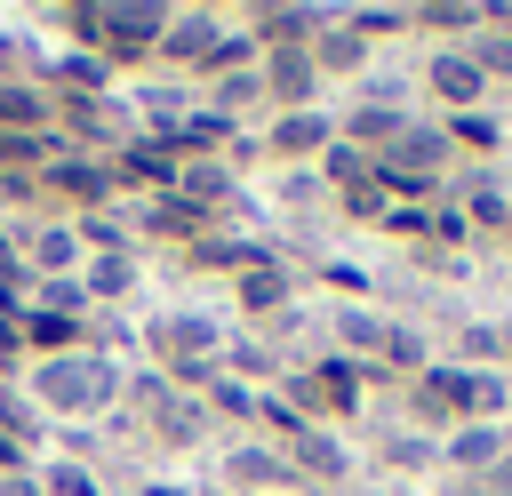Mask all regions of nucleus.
Returning <instances> with one entry per match:
<instances>
[{
  "instance_id": "nucleus-1",
  "label": "nucleus",
  "mask_w": 512,
  "mask_h": 496,
  "mask_svg": "<svg viewBox=\"0 0 512 496\" xmlns=\"http://www.w3.org/2000/svg\"><path fill=\"white\" fill-rule=\"evenodd\" d=\"M168 0H88V8H64L72 32H88V56L104 64H144L160 56V32H168Z\"/></svg>"
},
{
  "instance_id": "nucleus-2",
  "label": "nucleus",
  "mask_w": 512,
  "mask_h": 496,
  "mask_svg": "<svg viewBox=\"0 0 512 496\" xmlns=\"http://www.w3.org/2000/svg\"><path fill=\"white\" fill-rule=\"evenodd\" d=\"M448 168H456V144H448L440 120H408L400 144L376 152V184H384V200H400V208H424V200L440 192Z\"/></svg>"
},
{
  "instance_id": "nucleus-3",
  "label": "nucleus",
  "mask_w": 512,
  "mask_h": 496,
  "mask_svg": "<svg viewBox=\"0 0 512 496\" xmlns=\"http://www.w3.org/2000/svg\"><path fill=\"white\" fill-rule=\"evenodd\" d=\"M280 400H288L296 416H312V424H328V416H360V400H368V368H352V360H312V368L288 376Z\"/></svg>"
},
{
  "instance_id": "nucleus-4",
  "label": "nucleus",
  "mask_w": 512,
  "mask_h": 496,
  "mask_svg": "<svg viewBox=\"0 0 512 496\" xmlns=\"http://www.w3.org/2000/svg\"><path fill=\"white\" fill-rule=\"evenodd\" d=\"M144 352H152L160 376L208 368V360L224 352V320H208V312H160V320H144Z\"/></svg>"
},
{
  "instance_id": "nucleus-5",
  "label": "nucleus",
  "mask_w": 512,
  "mask_h": 496,
  "mask_svg": "<svg viewBox=\"0 0 512 496\" xmlns=\"http://www.w3.org/2000/svg\"><path fill=\"white\" fill-rule=\"evenodd\" d=\"M32 184H40V200H56V208H72V216H88V208H104V200L120 192V184H112V160L72 152V144H64V152H56Z\"/></svg>"
},
{
  "instance_id": "nucleus-6",
  "label": "nucleus",
  "mask_w": 512,
  "mask_h": 496,
  "mask_svg": "<svg viewBox=\"0 0 512 496\" xmlns=\"http://www.w3.org/2000/svg\"><path fill=\"white\" fill-rule=\"evenodd\" d=\"M16 264H24L32 280H80L88 248H80L72 216H32V224H16Z\"/></svg>"
},
{
  "instance_id": "nucleus-7",
  "label": "nucleus",
  "mask_w": 512,
  "mask_h": 496,
  "mask_svg": "<svg viewBox=\"0 0 512 496\" xmlns=\"http://www.w3.org/2000/svg\"><path fill=\"white\" fill-rule=\"evenodd\" d=\"M408 424L416 432H440V440L464 424V368L456 360H432L424 376H408Z\"/></svg>"
},
{
  "instance_id": "nucleus-8",
  "label": "nucleus",
  "mask_w": 512,
  "mask_h": 496,
  "mask_svg": "<svg viewBox=\"0 0 512 496\" xmlns=\"http://www.w3.org/2000/svg\"><path fill=\"white\" fill-rule=\"evenodd\" d=\"M424 96L440 104V120L448 112H488V80H480V64L464 48H432L424 56Z\"/></svg>"
},
{
  "instance_id": "nucleus-9",
  "label": "nucleus",
  "mask_w": 512,
  "mask_h": 496,
  "mask_svg": "<svg viewBox=\"0 0 512 496\" xmlns=\"http://www.w3.org/2000/svg\"><path fill=\"white\" fill-rule=\"evenodd\" d=\"M32 408L88 416V344L80 352H56V360H32Z\"/></svg>"
},
{
  "instance_id": "nucleus-10",
  "label": "nucleus",
  "mask_w": 512,
  "mask_h": 496,
  "mask_svg": "<svg viewBox=\"0 0 512 496\" xmlns=\"http://www.w3.org/2000/svg\"><path fill=\"white\" fill-rule=\"evenodd\" d=\"M216 488H224V496H272V488H296V472H288L280 448H264V440H232Z\"/></svg>"
},
{
  "instance_id": "nucleus-11",
  "label": "nucleus",
  "mask_w": 512,
  "mask_h": 496,
  "mask_svg": "<svg viewBox=\"0 0 512 496\" xmlns=\"http://www.w3.org/2000/svg\"><path fill=\"white\" fill-rule=\"evenodd\" d=\"M224 32H232V24H224L216 8H176V16H168V32H160V64L200 72V64L224 48Z\"/></svg>"
},
{
  "instance_id": "nucleus-12",
  "label": "nucleus",
  "mask_w": 512,
  "mask_h": 496,
  "mask_svg": "<svg viewBox=\"0 0 512 496\" xmlns=\"http://www.w3.org/2000/svg\"><path fill=\"white\" fill-rule=\"evenodd\" d=\"M336 144V112H272V128H264V152L272 160H288V168H304V160H320Z\"/></svg>"
},
{
  "instance_id": "nucleus-13",
  "label": "nucleus",
  "mask_w": 512,
  "mask_h": 496,
  "mask_svg": "<svg viewBox=\"0 0 512 496\" xmlns=\"http://www.w3.org/2000/svg\"><path fill=\"white\" fill-rule=\"evenodd\" d=\"M280 456H288L296 488H336V480L352 472V448H344V440H336L328 424H304V432H296V440H288Z\"/></svg>"
},
{
  "instance_id": "nucleus-14",
  "label": "nucleus",
  "mask_w": 512,
  "mask_h": 496,
  "mask_svg": "<svg viewBox=\"0 0 512 496\" xmlns=\"http://www.w3.org/2000/svg\"><path fill=\"white\" fill-rule=\"evenodd\" d=\"M256 72H264V96H272V112H312V96H320V72H312V56H304V48H264V56H256Z\"/></svg>"
},
{
  "instance_id": "nucleus-15",
  "label": "nucleus",
  "mask_w": 512,
  "mask_h": 496,
  "mask_svg": "<svg viewBox=\"0 0 512 496\" xmlns=\"http://www.w3.org/2000/svg\"><path fill=\"white\" fill-rule=\"evenodd\" d=\"M176 176H184V160H176L168 144H152V136H128V144L112 152V184H136L144 200L176 192Z\"/></svg>"
},
{
  "instance_id": "nucleus-16",
  "label": "nucleus",
  "mask_w": 512,
  "mask_h": 496,
  "mask_svg": "<svg viewBox=\"0 0 512 496\" xmlns=\"http://www.w3.org/2000/svg\"><path fill=\"white\" fill-rule=\"evenodd\" d=\"M136 232H152V240H168V248H192V240H208V232H224V224H216L200 200H184V192H160V200H144Z\"/></svg>"
},
{
  "instance_id": "nucleus-17",
  "label": "nucleus",
  "mask_w": 512,
  "mask_h": 496,
  "mask_svg": "<svg viewBox=\"0 0 512 496\" xmlns=\"http://www.w3.org/2000/svg\"><path fill=\"white\" fill-rule=\"evenodd\" d=\"M408 120H416L408 104H352V112L336 120V144H352V152H368V160H376V152H392V144H400V128H408Z\"/></svg>"
},
{
  "instance_id": "nucleus-18",
  "label": "nucleus",
  "mask_w": 512,
  "mask_h": 496,
  "mask_svg": "<svg viewBox=\"0 0 512 496\" xmlns=\"http://www.w3.org/2000/svg\"><path fill=\"white\" fill-rule=\"evenodd\" d=\"M232 304H240L248 320H288V304H296V272L272 256V264H256V272L232 280Z\"/></svg>"
},
{
  "instance_id": "nucleus-19",
  "label": "nucleus",
  "mask_w": 512,
  "mask_h": 496,
  "mask_svg": "<svg viewBox=\"0 0 512 496\" xmlns=\"http://www.w3.org/2000/svg\"><path fill=\"white\" fill-rule=\"evenodd\" d=\"M512 456V440H504V424H456L448 440H440V464L456 472V480H472V472H496Z\"/></svg>"
},
{
  "instance_id": "nucleus-20",
  "label": "nucleus",
  "mask_w": 512,
  "mask_h": 496,
  "mask_svg": "<svg viewBox=\"0 0 512 496\" xmlns=\"http://www.w3.org/2000/svg\"><path fill=\"white\" fill-rule=\"evenodd\" d=\"M304 56H312V72H320V80H360V72H368V40H360L344 16H328V24L312 32V48H304Z\"/></svg>"
},
{
  "instance_id": "nucleus-21",
  "label": "nucleus",
  "mask_w": 512,
  "mask_h": 496,
  "mask_svg": "<svg viewBox=\"0 0 512 496\" xmlns=\"http://www.w3.org/2000/svg\"><path fill=\"white\" fill-rule=\"evenodd\" d=\"M0 128H16V136H48V128H56V96H48L40 72L0 80Z\"/></svg>"
},
{
  "instance_id": "nucleus-22",
  "label": "nucleus",
  "mask_w": 512,
  "mask_h": 496,
  "mask_svg": "<svg viewBox=\"0 0 512 496\" xmlns=\"http://www.w3.org/2000/svg\"><path fill=\"white\" fill-rule=\"evenodd\" d=\"M184 264H192V272H232V280H240V272L272 264V248H264V240H240V232H208V240L184 248Z\"/></svg>"
},
{
  "instance_id": "nucleus-23",
  "label": "nucleus",
  "mask_w": 512,
  "mask_h": 496,
  "mask_svg": "<svg viewBox=\"0 0 512 496\" xmlns=\"http://www.w3.org/2000/svg\"><path fill=\"white\" fill-rule=\"evenodd\" d=\"M136 280H144V256H88V264H80V296H88V312H96V304H128Z\"/></svg>"
},
{
  "instance_id": "nucleus-24",
  "label": "nucleus",
  "mask_w": 512,
  "mask_h": 496,
  "mask_svg": "<svg viewBox=\"0 0 512 496\" xmlns=\"http://www.w3.org/2000/svg\"><path fill=\"white\" fill-rule=\"evenodd\" d=\"M176 400H184V392H176L160 368H128V384H120V416L144 424V432H160V416H168Z\"/></svg>"
},
{
  "instance_id": "nucleus-25",
  "label": "nucleus",
  "mask_w": 512,
  "mask_h": 496,
  "mask_svg": "<svg viewBox=\"0 0 512 496\" xmlns=\"http://www.w3.org/2000/svg\"><path fill=\"white\" fill-rule=\"evenodd\" d=\"M504 216H512V192L496 184V168H472V176H464V224H472V240H480V232L504 240Z\"/></svg>"
},
{
  "instance_id": "nucleus-26",
  "label": "nucleus",
  "mask_w": 512,
  "mask_h": 496,
  "mask_svg": "<svg viewBox=\"0 0 512 496\" xmlns=\"http://www.w3.org/2000/svg\"><path fill=\"white\" fill-rule=\"evenodd\" d=\"M384 336H392V320H384V312H360V304H344V312H336V344H344V360H352V368H376V360H384Z\"/></svg>"
},
{
  "instance_id": "nucleus-27",
  "label": "nucleus",
  "mask_w": 512,
  "mask_h": 496,
  "mask_svg": "<svg viewBox=\"0 0 512 496\" xmlns=\"http://www.w3.org/2000/svg\"><path fill=\"white\" fill-rule=\"evenodd\" d=\"M512 416V376L504 368H464V424H504Z\"/></svg>"
},
{
  "instance_id": "nucleus-28",
  "label": "nucleus",
  "mask_w": 512,
  "mask_h": 496,
  "mask_svg": "<svg viewBox=\"0 0 512 496\" xmlns=\"http://www.w3.org/2000/svg\"><path fill=\"white\" fill-rule=\"evenodd\" d=\"M72 232H80V248H88V256H136V224H128V216H112V208L72 216Z\"/></svg>"
},
{
  "instance_id": "nucleus-29",
  "label": "nucleus",
  "mask_w": 512,
  "mask_h": 496,
  "mask_svg": "<svg viewBox=\"0 0 512 496\" xmlns=\"http://www.w3.org/2000/svg\"><path fill=\"white\" fill-rule=\"evenodd\" d=\"M216 368H224L232 384H248V392H256V384H264V376L280 368V352H272V344H256V336H224V352H216Z\"/></svg>"
},
{
  "instance_id": "nucleus-30",
  "label": "nucleus",
  "mask_w": 512,
  "mask_h": 496,
  "mask_svg": "<svg viewBox=\"0 0 512 496\" xmlns=\"http://www.w3.org/2000/svg\"><path fill=\"white\" fill-rule=\"evenodd\" d=\"M208 424H216V416H208V400H200V392H184V400L160 416V432H152V440H160V448H200V440H208Z\"/></svg>"
},
{
  "instance_id": "nucleus-31",
  "label": "nucleus",
  "mask_w": 512,
  "mask_h": 496,
  "mask_svg": "<svg viewBox=\"0 0 512 496\" xmlns=\"http://www.w3.org/2000/svg\"><path fill=\"white\" fill-rule=\"evenodd\" d=\"M376 464H384V472H432V464H440V440H432V432H384V440H376Z\"/></svg>"
},
{
  "instance_id": "nucleus-32",
  "label": "nucleus",
  "mask_w": 512,
  "mask_h": 496,
  "mask_svg": "<svg viewBox=\"0 0 512 496\" xmlns=\"http://www.w3.org/2000/svg\"><path fill=\"white\" fill-rule=\"evenodd\" d=\"M256 104H272V96H264V72H224V80H208V112L240 120V112H256Z\"/></svg>"
},
{
  "instance_id": "nucleus-33",
  "label": "nucleus",
  "mask_w": 512,
  "mask_h": 496,
  "mask_svg": "<svg viewBox=\"0 0 512 496\" xmlns=\"http://www.w3.org/2000/svg\"><path fill=\"white\" fill-rule=\"evenodd\" d=\"M376 368H392V376H424V368H432V344H424V328L392 320V336H384V360H376Z\"/></svg>"
},
{
  "instance_id": "nucleus-34",
  "label": "nucleus",
  "mask_w": 512,
  "mask_h": 496,
  "mask_svg": "<svg viewBox=\"0 0 512 496\" xmlns=\"http://www.w3.org/2000/svg\"><path fill=\"white\" fill-rule=\"evenodd\" d=\"M32 472H40V488H48V496H104L96 464H80V456H48V464H32Z\"/></svg>"
},
{
  "instance_id": "nucleus-35",
  "label": "nucleus",
  "mask_w": 512,
  "mask_h": 496,
  "mask_svg": "<svg viewBox=\"0 0 512 496\" xmlns=\"http://www.w3.org/2000/svg\"><path fill=\"white\" fill-rule=\"evenodd\" d=\"M408 24H416V32H464V40H472V32H480V8H464V0H424V8H408ZM464 40H456V48H464Z\"/></svg>"
},
{
  "instance_id": "nucleus-36",
  "label": "nucleus",
  "mask_w": 512,
  "mask_h": 496,
  "mask_svg": "<svg viewBox=\"0 0 512 496\" xmlns=\"http://www.w3.org/2000/svg\"><path fill=\"white\" fill-rule=\"evenodd\" d=\"M464 56L480 64V80L496 88V80H512V32H496V24H480L472 40H464Z\"/></svg>"
},
{
  "instance_id": "nucleus-37",
  "label": "nucleus",
  "mask_w": 512,
  "mask_h": 496,
  "mask_svg": "<svg viewBox=\"0 0 512 496\" xmlns=\"http://www.w3.org/2000/svg\"><path fill=\"white\" fill-rule=\"evenodd\" d=\"M440 128H448V144H456V160H464V152H480V160H488V152H496V144H504V136H496V120H488V112H448V120H440Z\"/></svg>"
},
{
  "instance_id": "nucleus-38",
  "label": "nucleus",
  "mask_w": 512,
  "mask_h": 496,
  "mask_svg": "<svg viewBox=\"0 0 512 496\" xmlns=\"http://www.w3.org/2000/svg\"><path fill=\"white\" fill-rule=\"evenodd\" d=\"M344 24H352L368 48H376L384 32H416V24H408V8H344Z\"/></svg>"
},
{
  "instance_id": "nucleus-39",
  "label": "nucleus",
  "mask_w": 512,
  "mask_h": 496,
  "mask_svg": "<svg viewBox=\"0 0 512 496\" xmlns=\"http://www.w3.org/2000/svg\"><path fill=\"white\" fill-rule=\"evenodd\" d=\"M384 232H392V240H416V248H424V240H432V208H400V200H392V208H384Z\"/></svg>"
},
{
  "instance_id": "nucleus-40",
  "label": "nucleus",
  "mask_w": 512,
  "mask_h": 496,
  "mask_svg": "<svg viewBox=\"0 0 512 496\" xmlns=\"http://www.w3.org/2000/svg\"><path fill=\"white\" fill-rule=\"evenodd\" d=\"M448 496H512V456H504L496 472H472V480H456Z\"/></svg>"
},
{
  "instance_id": "nucleus-41",
  "label": "nucleus",
  "mask_w": 512,
  "mask_h": 496,
  "mask_svg": "<svg viewBox=\"0 0 512 496\" xmlns=\"http://www.w3.org/2000/svg\"><path fill=\"white\" fill-rule=\"evenodd\" d=\"M280 200H296V208H304V200H320V176H288V184H280Z\"/></svg>"
},
{
  "instance_id": "nucleus-42",
  "label": "nucleus",
  "mask_w": 512,
  "mask_h": 496,
  "mask_svg": "<svg viewBox=\"0 0 512 496\" xmlns=\"http://www.w3.org/2000/svg\"><path fill=\"white\" fill-rule=\"evenodd\" d=\"M0 496H48V488H40V472H8V480H0Z\"/></svg>"
},
{
  "instance_id": "nucleus-43",
  "label": "nucleus",
  "mask_w": 512,
  "mask_h": 496,
  "mask_svg": "<svg viewBox=\"0 0 512 496\" xmlns=\"http://www.w3.org/2000/svg\"><path fill=\"white\" fill-rule=\"evenodd\" d=\"M16 360H24V344H16V328H8V320H0V376H8V368H16Z\"/></svg>"
},
{
  "instance_id": "nucleus-44",
  "label": "nucleus",
  "mask_w": 512,
  "mask_h": 496,
  "mask_svg": "<svg viewBox=\"0 0 512 496\" xmlns=\"http://www.w3.org/2000/svg\"><path fill=\"white\" fill-rule=\"evenodd\" d=\"M496 368L512 376V328H496Z\"/></svg>"
},
{
  "instance_id": "nucleus-45",
  "label": "nucleus",
  "mask_w": 512,
  "mask_h": 496,
  "mask_svg": "<svg viewBox=\"0 0 512 496\" xmlns=\"http://www.w3.org/2000/svg\"><path fill=\"white\" fill-rule=\"evenodd\" d=\"M200 496H224V488H200Z\"/></svg>"
},
{
  "instance_id": "nucleus-46",
  "label": "nucleus",
  "mask_w": 512,
  "mask_h": 496,
  "mask_svg": "<svg viewBox=\"0 0 512 496\" xmlns=\"http://www.w3.org/2000/svg\"><path fill=\"white\" fill-rule=\"evenodd\" d=\"M504 240H512V216H504Z\"/></svg>"
},
{
  "instance_id": "nucleus-47",
  "label": "nucleus",
  "mask_w": 512,
  "mask_h": 496,
  "mask_svg": "<svg viewBox=\"0 0 512 496\" xmlns=\"http://www.w3.org/2000/svg\"><path fill=\"white\" fill-rule=\"evenodd\" d=\"M128 496H152V488H128Z\"/></svg>"
},
{
  "instance_id": "nucleus-48",
  "label": "nucleus",
  "mask_w": 512,
  "mask_h": 496,
  "mask_svg": "<svg viewBox=\"0 0 512 496\" xmlns=\"http://www.w3.org/2000/svg\"><path fill=\"white\" fill-rule=\"evenodd\" d=\"M504 440H512V424H504Z\"/></svg>"
}]
</instances>
